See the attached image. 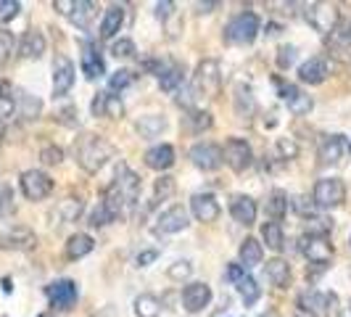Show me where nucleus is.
<instances>
[{"mask_svg": "<svg viewBox=\"0 0 351 317\" xmlns=\"http://www.w3.org/2000/svg\"><path fill=\"white\" fill-rule=\"evenodd\" d=\"M114 151L117 148L101 135H85L77 145V161L88 175H95L98 169H104L106 161L114 156Z\"/></svg>", "mask_w": 351, "mask_h": 317, "instance_id": "f257e3e1", "label": "nucleus"}, {"mask_svg": "<svg viewBox=\"0 0 351 317\" xmlns=\"http://www.w3.org/2000/svg\"><path fill=\"white\" fill-rule=\"evenodd\" d=\"M222 88V69H219V61L217 58H204L193 74V90L195 98H217V93Z\"/></svg>", "mask_w": 351, "mask_h": 317, "instance_id": "f03ea898", "label": "nucleus"}, {"mask_svg": "<svg viewBox=\"0 0 351 317\" xmlns=\"http://www.w3.org/2000/svg\"><path fill=\"white\" fill-rule=\"evenodd\" d=\"M256 32H259V16L254 11H243L225 24L222 37L228 45H248L256 40Z\"/></svg>", "mask_w": 351, "mask_h": 317, "instance_id": "7ed1b4c3", "label": "nucleus"}, {"mask_svg": "<svg viewBox=\"0 0 351 317\" xmlns=\"http://www.w3.org/2000/svg\"><path fill=\"white\" fill-rule=\"evenodd\" d=\"M312 201H315V207H319V209H335V207H341L346 201V185H343V180H338V177H322V180H317Z\"/></svg>", "mask_w": 351, "mask_h": 317, "instance_id": "20e7f679", "label": "nucleus"}, {"mask_svg": "<svg viewBox=\"0 0 351 317\" xmlns=\"http://www.w3.org/2000/svg\"><path fill=\"white\" fill-rule=\"evenodd\" d=\"M111 188L119 193L124 209H132V207L138 204V196H141V177L135 175V172H132L127 164H122V167L117 169V175H114Z\"/></svg>", "mask_w": 351, "mask_h": 317, "instance_id": "39448f33", "label": "nucleus"}, {"mask_svg": "<svg viewBox=\"0 0 351 317\" xmlns=\"http://www.w3.org/2000/svg\"><path fill=\"white\" fill-rule=\"evenodd\" d=\"M299 307L315 317H330L338 307V296L333 291H306L299 296Z\"/></svg>", "mask_w": 351, "mask_h": 317, "instance_id": "423d86ee", "label": "nucleus"}, {"mask_svg": "<svg viewBox=\"0 0 351 317\" xmlns=\"http://www.w3.org/2000/svg\"><path fill=\"white\" fill-rule=\"evenodd\" d=\"M306 21L315 27L319 35H328V32H333L335 27H338V8H335L333 3H309L306 5Z\"/></svg>", "mask_w": 351, "mask_h": 317, "instance_id": "0eeeda50", "label": "nucleus"}, {"mask_svg": "<svg viewBox=\"0 0 351 317\" xmlns=\"http://www.w3.org/2000/svg\"><path fill=\"white\" fill-rule=\"evenodd\" d=\"M351 143L346 141V135H328L317 148V158L322 167H338L343 164V158L349 156Z\"/></svg>", "mask_w": 351, "mask_h": 317, "instance_id": "6e6552de", "label": "nucleus"}, {"mask_svg": "<svg viewBox=\"0 0 351 317\" xmlns=\"http://www.w3.org/2000/svg\"><path fill=\"white\" fill-rule=\"evenodd\" d=\"M19 185H21V193L29 201H43L53 193V180L43 169H27L19 177Z\"/></svg>", "mask_w": 351, "mask_h": 317, "instance_id": "1a4fd4ad", "label": "nucleus"}, {"mask_svg": "<svg viewBox=\"0 0 351 317\" xmlns=\"http://www.w3.org/2000/svg\"><path fill=\"white\" fill-rule=\"evenodd\" d=\"M222 158L232 172H246L248 167L254 164V151L243 138H230L222 148Z\"/></svg>", "mask_w": 351, "mask_h": 317, "instance_id": "9d476101", "label": "nucleus"}, {"mask_svg": "<svg viewBox=\"0 0 351 317\" xmlns=\"http://www.w3.org/2000/svg\"><path fill=\"white\" fill-rule=\"evenodd\" d=\"M45 296L53 309H71L77 304L80 291H77V283L64 278V281H53L51 285H45Z\"/></svg>", "mask_w": 351, "mask_h": 317, "instance_id": "9b49d317", "label": "nucleus"}, {"mask_svg": "<svg viewBox=\"0 0 351 317\" xmlns=\"http://www.w3.org/2000/svg\"><path fill=\"white\" fill-rule=\"evenodd\" d=\"M188 225H191V222H188V209L180 207V204H175V207L164 209L156 217L154 233H156V235H172V233H182Z\"/></svg>", "mask_w": 351, "mask_h": 317, "instance_id": "f8f14e48", "label": "nucleus"}, {"mask_svg": "<svg viewBox=\"0 0 351 317\" xmlns=\"http://www.w3.org/2000/svg\"><path fill=\"white\" fill-rule=\"evenodd\" d=\"M188 156H191V161H193L201 172H214L225 161L222 158V148L214 145V143H195L193 148L188 151Z\"/></svg>", "mask_w": 351, "mask_h": 317, "instance_id": "ddd939ff", "label": "nucleus"}, {"mask_svg": "<svg viewBox=\"0 0 351 317\" xmlns=\"http://www.w3.org/2000/svg\"><path fill=\"white\" fill-rule=\"evenodd\" d=\"M74 74H77V69H74L71 58L56 56V61H53V98H64L69 93L74 85Z\"/></svg>", "mask_w": 351, "mask_h": 317, "instance_id": "4468645a", "label": "nucleus"}, {"mask_svg": "<svg viewBox=\"0 0 351 317\" xmlns=\"http://www.w3.org/2000/svg\"><path fill=\"white\" fill-rule=\"evenodd\" d=\"M0 246L8 251H32L37 246V235L24 225H14L0 233Z\"/></svg>", "mask_w": 351, "mask_h": 317, "instance_id": "2eb2a0df", "label": "nucleus"}, {"mask_svg": "<svg viewBox=\"0 0 351 317\" xmlns=\"http://www.w3.org/2000/svg\"><path fill=\"white\" fill-rule=\"evenodd\" d=\"M299 251L312 264H328L330 257H333V246L328 244V238H319V235H304L299 244Z\"/></svg>", "mask_w": 351, "mask_h": 317, "instance_id": "dca6fc26", "label": "nucleus"}, {"mask_svg": "<svg viewBox=\"0 0 351 317\" xmlns=\"http://www.w3.org/2000/svg\"><path fill=\"white\" fill-rule=\"evenodd\" d=\"M278 88H280V98L288 104V111H291V114L306 117V114L312 111L315 101H312V95H306L301 88H296V85H282V82H278Z\"/></svg>", "mask_w": 351, "mask_h": 317, "instance_id": "f3484780", "label": "nucleus"}, {"mask_svg": "<svg viewBox=\"0 0 351 317\" xmlns=\"http://www.w3.org/2000/svg\"><path fill=\"white\" fill-rule=\"evenodd\" d=\"M211 301V288L206 283H188L182 288V307L188 312H204Z\"/></svg>", "mask_w": 351, "mask_h": 317, "instance_id": "a211bd4d", "label": "nucleus"}, {"mask_svg": "<svg viewBox=\"0 0 351 317\" xmlns=\"http://www.w3.org/2000/svg\"><path fill=\"white\" fill-rule=\"evenodd\" d=\"M328 74H330V69H328L325 56H312L309 61H304L299 67V80L304 85H319V82H325Z\"/></svg>", "mask_w": 351, "mask_h": 317, "instance_id": "6ab92c4d", "label": "nucleus"}, {"mask_svg": "<svg viewBox=\"0 0 351 317\" xmlns=\"http://www.w3.org/2000/svg\"><path fill=\"white\" fill-rule=\"evenodd\" d=\"M230 214H232V220L235 222H241V225H254L256 222V201L251 198V196H232L230 198Z\"/></svg>", "mask_w": 351, "mask_h": 317, "instance_id": "aec40b11", "label": "nucleus"}, {"mask_svg": "<svg viewBox=\"0 0 351 317\" xmlns=\"http://www.w3.org/2000/svg\"><path fill=\"white\" fill-rule=\"evenodd\" d=\"M191 211L198 222H214L219 217V201L211 193H195L191 198Z\"/></svg>", "mask_w": 351, "mask_h": 317, "instance_id": "412c9836", "label": "nucleus"}, {"mask_svg": "<svg viewBox=\"0 0 351 317\" xmlns=\"http://www.w3.org/2000/svg\"><path fill=\"white\" fill-rule=\"evenodd\" d=\"M80 67H82V74L88 77V80H98V77H104V58H101V53L95 45H90V43H82V53H80Z\"/></svg>", "mask_w": 351, "mask_h": 317, "instance_id": "4be33fe9", "label": "nucleus"}, {"mask_svg": "<svg viewBox=\"0 0 351 317\" xmlns=\"http://www.w3.org/2000/svg\"><path fill=\"white\" fill-rule=\"evenodd\" d=\"M232 104H235V117H238V119H243V122H248V119L254 117V111H256L254 93H251V88H248V85H243V82H238V85H235Z\"/></svg>", "mask_w": 351, "mask_h": 317, "instance_id": "5701e85b", "label": "nucleus"}, {"mask_svg": "<svg viewBox=\"0 0 351 317\" xmlns=\"http://www.w3.org/2000/svg\"><path fill=\"white\" fill-rule=\"evenodd\" d=\"M175 164V148L169 143H161V145H154L151 151H145V167L156 169V172H164Z\"/></svg>", "mask_w": 351, "mask_h": 317, "instance_id": "b1692460", "label": "nucleus"}, {"mask_svg": "<svg viewBox=\"0 0 351 317\" xmlns=\"http://www.w3.org/2000/svg\"><path fill=\"white\" fill-rule=\"evenodd\" d=\"M43 53H45V37H43V32L40 30H27L24 37H21V45H19V56L35 61V58H43Z\"/></svg>", "mask_w": 351, "mask_h": 317, "instance_id": "393cba45", "label": "nucleus"}, {"mask_svg": "<svg viewBox=\"0 0 351 317\" xmlns=\"http://www.w3.org/2000/svg\"><path fill=\"white\" fill-rule=\"evenodd\" d=\"M93 114H95V117L119 119V117L124 114V106L117 95H111V93H98V98L93 101Z\"/></svg>", "mask_w": 351, "mask_h": 317, "instance_id": "a878e982", "label": "nucleus"}, {"mask_svg": "<svg viewBox=\"0 0 351 317\" xmlns=\"http://www.w3.org/2000/svg\"><path fill=\"white\" fill-rule=\"evenodd\" d=\"M135 130L143 141H151V138H158L164 130H167V119L161 114H145L135 122Z\"/></svg>", "mask_w": 351, "mask_h": 317, "instance_id": "bb28decb", "label": "nucleus"}, {"mask_svg": "<svg viewBox=\"0 0 351 317\" xmlns=\"http://www.w3.org/2000/svg\"><path fill=\"white\" fill-rule=\"evenodd\" d=\"M182 82H185V67H180V64H169L158 74V88L164 93H177L182 88Z\"/></svg>", "mask_w": 351, "mask_h": 317, "instance_id": "cd10ccee", "label": "nucleus"}, {"mask_svg": "<svg viewBox=\"0 0 351 317\" xmlns=\"http://www.w3.org/2000/svg\"><path fill=\"white\" fill-rule=\"evenodd\" d=\"M182 124H185V130H188V132L201 135V132L211 130L214 119H211L209 111H201V108H188V114L182 117Z\"/></svg>", "mask_w": 351, "mask_h": 317, "instance_id": "c85d7f7f", "label": "nucleus"}, {"mask_svg": "<svg viewBox=\"0 0 351 317\" xmlns=\"http://www.w3.org/2000/svg\"><path fill=\"white\" fill-rule=\"evenodd\" d=\"M122 24H124V8L122 5H108L104 21H101V37L111 40V37L122 30Z\"/></svg>", "mask_w": 351, "mask_h": 317, "instance_id": "c756f323", "label": "nucleus"}, {"mask_svg": "<svg viewBox=\"0 0 351 317\" xmlns=\"http://www.w3.org/2000/svg\"><path fill=\"white\" fill-rule=\"evenodd\" d=\"M14 101H16V108L21 111V117H24V119H37V117H40V111H43V101L35 98L32 93H27V90H16Z\"/></svg>", "mask_w": 351, "mask_h": 317, "instance_id": "7c9ffc66", "label": "nucleus"}, {"mask_svg": "<svg viewBox=\"0 0 351 317\" xmlns=\"http://www.w3.org/2000/svg\"><path fill=\"white\" fill-rule=\"evenodd\" d=\"M93 248H95V241L90 238L88 233H77V235H71L69 241H66V257L69 259H82V257H88Z\"/></svg>", "mask_w": 351, "mask_h": 317, "instance_id": "2f4dec72", "label": "nucleus"}, {"mask_svg": "<svg viewBox=\"0 0 351 317\" xmlns=\"http://www.w3.org/2000/svg\"><path fill=\"white\" fill-rule=\"evenodd\" d=\"M267 278L272 285H278V288H285L288 283H291V264L285 262V259H269L267 262Z\"/></svg>", "mask_w": 351, "mask_h": 317, "instance_id": "473e14b6", "label": "nucleus"}, {"mask_svg": "<svg viewBox=\"0 0 351 317\" xmlns=\"http://www.w3.org/2000/svg\"><path fill=\"white\" fill-rule=\"evenodd\" d=\"M262 257H264V248L256 238H246L241 244V267L243 270H251V267L262 264Z\"/></svg>", "mask_w": 351, "mask_h": 317, "instance_id": "72a5a7b5", "label": "nucleus"}, {"mask_svg": "<svg viewBox=\"0 0 351 317\" xmlns=\"http://www.w3.org/2000/svg\"><path fill=\"white\" fill-rule=\"evenodd\" d=\"M95 8H98V5L90 3V0H77V3H74V11L69 14L71 24L80 27V30H88L93 16H95Z\"/></svg>", "mask_w": 351, "mask_h": 317, "instance_id": "f704fd0d", "label": "nucleus"}, {"mask_svg": "<svg viewBox=\"0 0 351 317\" xmlns=\"http://www.w3.org/2000/svg\"><path fill=\"white\" fill-rule=\"evenodd\" d=\"M262 238L264 244H267V248H272V251H282V246H285V233H282V225L280 222H267L262 228Z\"/></svg>", "mask_w": 351, "mask_h": 317, "instance_id": "c9c22d12", "label": "nucleus"}, {"mask_svg": "<svg viewBox=\"0 0 351 317\" xmlns=\"http://www.w3.org/2000/svg\"><path fill=\"white\" fill-rule=\"evenodd\" d=\"M267 214H269L275 222L288 214V193H285V191L278 188V191L269 193V198H267Z\"/></svg>", "mask_w": 351, "mask_h": 317, "instance_id": "e433bc0d", "label": "nucleus"}, {"mask_svg": "<svg viewBox=\"0 0 351 317\" xmlns=\"http://www.w3.org/2000/svg\"><path fill=\"white\" fill-rule=\"evenodd\" d=\"M132 307H135V315L138 317H158L161 315V301H158L154 294H141Z\"/></svg>", "mask_w": 351, "mask_h": 317, "instance_id": "4c0bfd02", "label": "nucleus"}, {"mask_svg": "<svg viewBox=\"0 0 351 317\" xmlns=\"http://www.w3.org/2000/svg\"><path fill=\"white\" fill-rule=\"evenodd\" d=\"M235 288H238V294H241V299H243V304H246V307L256 304V301H259V296H262V288H259V283L254 281L251 275L241 278V281L235 283Z\"/></svg>", "mask_w": 351, "mask_h": 317, "instance_id": "58836bf2", "label": "nucleus"}, {"mask_svg": "<svg viewBox=\"0 0 351 317\" xmlns=\"http://www.w3.org/2000/svg\"><path fill=\"white\" fill-rule=\"evenodd\" d=\"M82 214V198H64L61 204H58V209H56V217L58 220H64V222H74L77 217Z\"/></svg>", "mask_w": 351, "mask_h": 317, "instance_id": "ea45409f", "label": "nucleus"}, {"mask_svg": "<svg viewBox=\"0 0 351 317\" xmlns=\"http://www.w3.org/2000/svg\"><path fill=\"white\" fill-rule=\"evenodd\" d=\"M14 111H16V101H14L11 85L0 80V122L8 119V117H14Z\"/></svg>", "mask_w": 351, "mask_h": 317, "instance_id": "a19ab883", "label": "nucleus"}, {"mask_svg": "<svg viewBox=\"0 0 351 317\" xmlns=\"http://www.w3.org/2000/svg\"><path fill=\"white\" fill-rule=\"evenodd\" d=\"M16 211V198L11 185H0V220H8Z\"/></svg>", "mask_w": 351, "mask_h": 317, "instance_id": "79ce46f5", "label": "nucleus"}, {"mask_svg": "<svg viewBox=\"0 0 351 317\" xmlns=\"http://www.w3.org/2000/svg\"><path fill=\"white\" fill-rule=\"evenodd\" d=\"M330 230H333V220H328V217H309V220H306V235H319V238H325Z\"/></svg>", "mask_w": 351, "mask_h": 317, "instance_id": "37998d69", "label": "nucleus"}, {"mask_svg": "<svg viewBox=\"0 0 351 317\" xmlns=\"http://www.w3.org/2000/svg\"><path fill=\"white\" fill-rule=\"evenodd\" d=\"M132 82H135V71L119 69V71H114V74H111V80H108V90H111V93H117V90L130 88Z\"/></svg>", "mask_w": 351, "mask_h": 317, "instance_id": "c03bdc74", "label": "nucleus"}, {"mask_svg": "<svg viewBox=\"0 0 351 317\" xmlns=\"http://www.w3.org/2000/svg\"><path fill=\"white\" fill-rule=\"evenodd\" d=\"M172 193H175V177L161 175L156 180V188H154V201H164V198H169Z\"/></svg>", "mask_w": 351, "mask_h": 317, "instance_id": "a18cd8bd", "label": "nucleus"}, {"mask_svg": "<svg viewBox=\"0 0 351 317\" xmlns=\"http://www.w3.org/2000/svg\"><path fill=\"white\" fill-rule=\"evenodd\" d=\"M14 45H16L14 35H11L5 27H0V67L8 64V58H11V53H14Z\"/></svg>", "mask_w": 351, "mask_h": 317, "instance_id": "49530a36", "label": "nucleus"}, {"mask_svg": "<svg viewBox=\"0 0 351 317\" xmlns=\"http://www.w3.org/2000/svg\"><path fill=\"white\" fill-rule=\"evenodd\" d=\"M21 11V3L19 0H0V24H8L14 21Z\"/></svg>", "mask_w": 351, "mask_h": 317, "instance_id": "de8ad7c7", "label": "nucleus"}, {"mask_svg": "<svg viewBox=\"0 0 351 317\" xmlns=\"http://www.w3.org/2000/svg\"><path fill=\"white\" fill-rule=\"evenodd\" d=\"M167 275H169L172 281H185V278L193 275V264L188 262V259H180V262H175L167 270Z\"/></svg>", "mask_w": 351, "mask_h": 317, "instance_id": "09e8293b", "label": "nucleus"}, {"mask_svg": "<svg viewBox=\"0 0 351 317\" xmlns=\"http://www.w3.org/2000/svg\"><path fill=\"white\" fill-rule=\"evenodd\" d=\"M108 222H114V214L106 209L104 204H98V207H95V211L90 214V225H93V228H106Z\"/></svg>", "mask_w": 351, "mask_h": 317, "instance_id": "8fccbe9b", "label": "nucleus"}, {"mask_svg": "<svg viewBox=\"0 0 351 317\" xmlns=\"http://www.w3.org/2000/svg\"><path fill=\"white\" fill-rule=\"evenodd\" d=\"M111 53H114L117 58H132L138 51H135V43H132V40L122 37V40H117V43L111 45Z\"/></svg>", "mask_w": 351, "mask_h": 317, "instance_id": "3c124183", "label": "nucleus"}, {"mask_svg": "<svg viewBox=\"0 0 351 317\" xmlns=\"http://www.w3.org/2000/svg\"><path fill=\"white\" fill-rule=\"evenodd\" d=\"M40 161H43V164H61V161H64V151H61V148H58V145H45V148H43V151H40Z\"/></svg>", "mask_w": 351, "mask_h": 317, "instance_id": "603ef678", "label": "nucleus"}, {"mask_svg": "<svg viewBox=\"0 0 351 317\" xmlns=\"http://www.w3.org/2000/svg\"><path fill=\"white\" fill-rule=\"evenodd\" d=\"M278 151H280V158H285V161L299 156V145H296V141H291V138H280L278 141Z\"/></svg>", "mask_w": 351, "mask_h": 317, "instance_id": "864d4df0", "label": "nucleus"}, {"mask_svg": "<svg viewBox=\"0 0 351 317\" xmlns=\"http://www.w3.org/2000/svg\"><path fill=\"white\" fill-rule=\"evenodd\" d=\"M293 61H296V48H293V45H282L280 51H278V67H280V69H288Z\"/></svg>", "mask_w": 351, "mask_h": 317, "instance_id": "5fc2aeb1", "label": "nucleus"}, {"mask_svg": "<svg viewBox=\"0 0 351 317\" xmlns=\"http://www.w3.org/2000/svg\"><path fill=\"white\" fill-rule=\"evenodd\" d=\"M293 209L299 211L304 220H309V217H315V201H309V204H306V198L301 196V198L293 201Z\"/></svg>", "mask_w": 351, "mask_h": 317, "instance_id": "6e6d98bb", "label": "nucleus"}, {"mask_svg": "<svg viewBox=\"0 0 351 317\" xmlns=\"http://www.w3.org/2000/svg\"><path fill=\"white\" fill-rule=\"evenodd\" d=\"M58 122L69 124V127L80 124V119H77V106H66V108H61V111H58Z\"/></svg>", "mask_w": 351, "mask_h": 317, "instance_id": "4d7b16f0", "label": "nucleus"}, {"mask_svg": "<svg viewBox=\"0 0 351 317\" xmlns=\"http://www.w3.org/2000/svg\"><path fill=\"white\" fill-rule=\"evenodd\" d=\"M172 16H175V3H169V0L156 3V19L158 21H169Z\"/></svg>", "mask_w": 351, "mask_h": 317, "instance_id": "13d9d810", "label": "nucleus"}, {"mask_svg": "<svg viewBox=\"0 0 351 317\" xmlns=\"http://www.w3.org/2000/svg\"><path fill=\"white\" fill-rule=\"evenodd\" d=\"M158 259V248H148V251H141L138 257H135V264L138 267H148V264H154Z\"/></svg>", "mask_w": 351, "mask_h": 317, "instance_id": "bf43d9fd", "label": "nucleus"}, {"mask_svg": "<svg viewBox=\"0 0 351 317\" xmlns=\"http://www.w3.org/2000/svg\"><path fill=\"white\" fill-rule=\"evenodd\" d=\"M225 278L232 281V283H238L241 278H246V270H243L241 264H230L228 270H225Z\"/></svg>", "mask_w": 351, "mask_h": 317, "instance_id": "052dcab7", "label": "nucleus"}, {"mask_svg": "<svg viewBox=\"0 0 351 317\" xmlns=\"http://www.w3.org/2000/svg\"><path fill=\"white\" fill-rule=\"evenodd\" d=\"M53 8H56L58 14H64V16H69L71 11H74V0H56Z\"/></svg>", "mask_w": 351, "mask_h": 317, "instance_id": "680f3d73", "label": "nucleus"}, {"mask_svg": "<svg viewBox=\"0 0 351 317\" xmlns=\"http://www.w3.org/2000/svg\"><path fill=\"white\" fill-rule=\"evenodd\" d=\"M338 37H341L346 45H351V19H346V21L341 24V30H338Z\"/></svg>", "mask_w": 351, "mask_h": 317, "instance_id": "e2e57ef3", "label": "nucleus"}, {"mask_svg": "<svg viewBox=\"0 0 351 317\" xmlns=\"http://www.w3.org/2000/svg\"><path fill=\"white\" fill-rule=\"evenodd\" d=\"M195 8H198V14H211V8H217V3H198Z\"/></svg>", "mask_w": 351, "mask_h": 317, "instance_id": "0e129e2a", "label": "nucleus"}, {"mask_svg": "<svg viewBox=\"0 0 351 317\" xmlns=\"http://www.w3.org/2000/svg\"><path fill=\"white\" fill-rule=\"evenodd\" d=\"M3 135H5V127H3V122H0V138H3Z\"/></svg>", "mask_w": 351, "mask_h": 317, "instance_id": "69168bd1", "label": "nucleus"}, {"mask_svg": "<svg viewBox=\"0 0 351 317\" xmlns=\"http://www.w3.org/2000/svg\"><path fill=\"white\" fill-rule=\"evenodd\" d=\"M40 317H51V315H40Z\"/></svg>", "mask_w": 351, "mask_h": 317, "instance_id": "338daca9", "label": "nucleus"}]
</instances>
